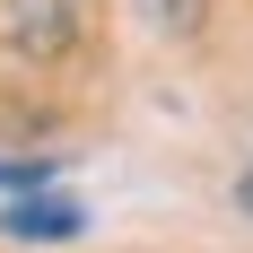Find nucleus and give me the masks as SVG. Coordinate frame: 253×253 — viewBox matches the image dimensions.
<instances>
[{
  "label": "nucleus",
  "mask_w": 253,
  "mask_h": 253,
  "mask_svg": "<svg viewBox=\"0 0 253 253\" xmlns=\"http://www.w3.org/2000/svg\"><path fill=\"white\" fill-rule=\"evenodd\" d=\"M79 227H87V210L61 201V192H18L0 210V236H18V245H70Z\"/></svg>",
  "instance_id": "nucleus-2"
},
{
  "label": "nucleus",
  "mask_w": 253,
  "mask_h": 253,
  "mask_svg": "<svg viewBox=\"0 0 253 253\" xmlns=\"http://www.w3.org/2000/svg\"><path fill=\"white\" fill-rule=\"evenodd\" d=\"M35 175H44L35 157H0V192H18V183H35Z\"/></svg>",
  "instance_id": "nucleus-4"
},
{
  "label": "nucleus",
  "mask_w": 253,
  "mask_h": 253,
  "mask_svg": "<svg viewBox=\"0 0 253 253\" xmlns=\"http://www.w3.org/2000/svg\"><path fill=\"white\" fill-rule=\"evenodd\" d=\"M236 201H245V218H253V175H245V183H236Z\"/></svg>",
  "instance_id": "nucleus-5"
},
{
  "label": "nucleus",
  "mask_w": 253,
  "mask_h": 253,
  "mask_svg": "<svg viewBox=\"0 0 253 253\" xmlns=\"http://www.w3.org/2000/svg\"><path fill=\"white\" fill-rule=\"evenodd\" d=\"M79 26H87V0H9V35H18L35 61L79 44Z\"/></svg>",
  "instance_id": "nucleus-1"
},
{
  "label": "nucleus",
  "mask_w": 253,
  "mask_h": 253,
  "mask_svg": "<svg viewBox=\"0 0 253 253\" xmlns=\"http://www.w3.org/2000/svg\"><path fill=\"white\" fill-rule=\"evenodd\" d=\"M157 18L175 26V35H192V26H201V0H157Z\"/></svg>",
  "instance_id": "nucleus-3"
}]
</instances>
